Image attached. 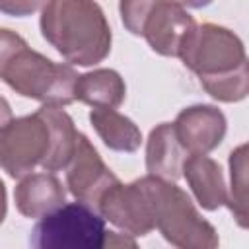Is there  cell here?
<instances>
[{
  "label": "cell",
  "mask_w": 249,
  "mask_h": 249,
  "mask_svg": "<svg viewBox=\"0 0 249 249\" xmlns=\"http://www.w3.org/2000/svg\"><path fill=\"white\" fill-rule=\"evenodd\" d=\"M66 181H68L70 193L76 198H80V202L84 204L97 202L109 187L119 183L117 177L105 167L99 154L84 134H78V142H76L74 156L70 160Z\"/></svg>",
  "instance_id": "9c48e42d"
},
{
  "label": "cell",
  "mask_w": 249,
  "mask_h": 249,
  "mask_svg": "<svg viewBox=\"0 0 249 249\" xmlns=\"http://www.w3.org/2000/svg\"><path fill=\"white\" fill-rule=\"evenodd\" d=\"M189 68L200 76L206 91L222 101H237L247 93V74L235 76V70L247 68L241 41L224 27L204 23L195 27L179 54Z\"/></svg>",
  "instance_id": "7a4b0ae2"
},
{
  "label": "cell",
  "mask_w": 249,
  "mask_h": 249,
  "mask_svg": "<svg viewBox=\"0 0 249 249\" xmlns=\"http://www.w3.org/2000/svg\"><path fill=\"white\" fill-rule=\"evenodd\" d=\"M4 214H6V191H4V183L0 181V224L4 220Z\"/></svg>",
  "instance_id": "d6986e66"
},
{
  "label": "cell",
  "mask_w": 249,
  "mask_h": 249,
  "mask_svg": "<svg viewBox=\"0 0 249 249\" xmlns=\"http://www.w3.org/2000/svg\"><path fill=\"white\" fill-rule=\"evenodd\" d=\"M12 121V111H10V105L6 103L4 97H0V130Z\"/></svg>",
  "instance_id": "ac0fdd59"
},
{
  "label": "cell",
  "mask_w": 249,
  "mask_h": 249,
  "mask_svg": "<svg viewBox=\"0 0 249 249\" xmlns=\"http://www.w3.org/2000/svg\"><path fill=\"white\" fill-rule=\"evenodd\" d=\"M105 249H138L136 243L123 233H115V231H107L105 237Z\"/></svg>",
  "instance_id": "e0dca14e"
},
{
  "label": "cell",
  "mask_w": 249,
  "mask_h": 249,
  "mask_svg": "<svg viewBox=\"0 0 249 249\" xmlns=\"http://www.w3.org/2000/svg\"><path fill=\"white\" fill-rule=\"evenodd\" d=\"M43 37L70 62L89 66L111 49V29L93 2H49L41 14Z\"/></svg>",
  "instance_id": "3957f363"
},
{
  "label": "cell",
  "mask_w": 249,
  "mask_h": 249,
  "mask_svg": "<svg viewBox=\"0 0 249 249\" xmlns=\"http://www.w3.org/2000/svg\"><path fill=\"white\" fill-rule=\"evenodd\" d=\"M183 171L187 181L191 183L193 193L204 208L216 210L218 206L228 202L220 165L214 160L206 156H191L183 161Z\"/></svg>",
  "instance_id": "7c38bea8"
},
{
  "label": "cell",
  "mask_w": 249,
  "mask_h": 249,
  "mask_svg": "<svg viewBox=\"0 0 249 249\" xmlns=\"http://www.w3.org/2000/svg\"><path fill=\"white\" fill-rule=\"evenodd\" d=\"M16 202L21 214L29 218H43L64 202V189L56 177L35 173L19 183L16 189Z\"/></svg>",
  "instance_id": "8fae6325"
},
{
  "label": "cell",
  "mask_w": 249,
  "mask_h": 249,
  "mask_svg": "<svg viewBox=\"0 0 249 249\" xmlns=\"http://www.w3.org/2000/svg\"><path fill=\"white\" fill-rule=\"evenodd\" d=\"M97 206L107 220H111L115 226L123 228L128 233L146 235L150 230L156 228L152 202L140 179L130 185L115 183L101 195Z\"/></svg>",
  "instance_id": "ba28073f"
},
{
  "label": "cell",
  "mask_w": 249,
  "mask_h": 249,
  "mask_svg": "<svg viewBox=\"0 0 249 249\" xmlns=\"http://www.w3.org/2000/svg\"><path fill=\"white\" fill-rule=\"evenodd\" d=\"M124 97V84L115 70H95L78 76L74 99H80L93 109H115Z\"/></svg>",
  "instance_id": "5bb4252c"
},
{
  "label": "cell",
  "mask_w": 249,
  "mask_h": 249,
  "mask_svg": "<svg viewBox=\"0 0 249 249\" xmlns=\"http://www.w3.org/2000/svg\"><path fill=\"white\" fill-rule=\"evenodd\" d=\"M154 210V224L163 237L179 249H216L214 228L198 216L191 198L177 187L158 177L140 179Z\"/></svg>",
  "instance_id": "5b68a950"
},
{
  "label": "cell",
  "mask_w": 249,
  "mask_h": 249,
  "mask_svg": "<svg viewBox=\"0 0 249 249\" xmlns=\"http://www.w3.org/2000/svg\"><path fill=\"white\" fill-rule=\"evenodd\" d=\"M89 121L103 142L117 152H134L142 142L136 124L130 119L119 115L115 109H93L89 113Z\"/></svg>",
  "instance_id": "9a60e30c"
},
{
  "label": "cell",
  "mask_w": 249,
  "mask_h": 249,
  "mask_svg": "<svg viewBox=\"0 0 249 249\" xmlns=\"http://www.w3.org/2000/svg\"><path fill=\"white\" fill-rule=\"evenodd\" d=\"M0 78L18 93L54 107L74 101L78 74L31 51L18 33L0 29Z\"/></svg>",
  "instance_id": "277c9868"
},
{
  "label": "cell",
  "mask_w": 249,
  "mask_h": 249,
  "mask_svg": "<svg viewBox=\"0 0 249 249\" xmlns=\"http://www.w3.org/2000/svg\"><path fill=\"white\" fill-rule=\"evenodd\" d=\"M105 220L84 202L45 214L31 231V249H105Z\"/></svg>",
  "instance_id": "8992f818"
},
{
  "label": "cell",
  "mask_w": 249,
  "mask_h": 249,
  "mask_svg": "<svg viewBox=\"0 0 249 249\" xmlns=\"http://www.w3.org/2000/svg\"><path fill=\"white\" fill-rule=\"evenodd\" d=\"M78 134L72 119L58 107H43L31 117L10 121L0 130V167L12 177L29 173L37 163L47 171L66 167Z\"/></svg>",
  "instance_id": "6da1fadb"
},
{
  "label": "cell",
  "mask_w": 249,
  "mask_h": 249,
  "mask_svg": "<svg viewBox=\"0 0 249 249\" xmlns=\"http://www.w3.org/2000/svg\"><path fill=\"white\" fill-rule=\"evenodd\" d=\"M245 146H239L233 154H231V189L233 195L228 200L231 210L235 208V204H239V218H241V226H245V179H243V171H245Z\"/></svg>",
  "instance_id": "2e32d148"
},
{
  "label": "cell",
  "mask_w": 249,
  "mask_h": 249,
  "mask_svg": "<svg viewBox=\"0 0 249 249\" xmlns=\"http://www.w3.org/2000/svg\"><path fill=\"white\" fill-rule=\"evenodd\" d=\"M181 150L183 148L175 136L173 124L163 123L154 128L150 134L146 156V165L152 177L156 175L158 179H177L183 169Z\"/></svg>",
  "instance_id": "4fadbf2b"
},
{
  "label": "cell",
  "mask_w": 249,
  "mask_h": 249,
  "mask_svg": "<svg viewBox=\"0 0 249 249\" xmlns=\"http://www.w3.org/2000/svg\"><path fill=\"white\" fill-rule=\"evenodd\" d=\"M173 130L183 150H189L193 156H204L222 142L226 119L210 105H196L177 117Z\"/></svg>",
  "instance_id": "30bf717a"
},
{
  "label": "cell",
  "mask_w": 249,
  "mask_h": 249,
  "mask_svg": "<svg viewBox=\"0 0 249 249\" xmlns=\"http://www.w3.org/2000/svg\"><path fill=\"white\" fill-rule=\"evenodd\" d=\"M121 14L134 35H144L150 47L165 56H179L196 27L175 2H123Z\"/></svg>",
  "instance_id": "52a82bcc"
}]
</instances>
